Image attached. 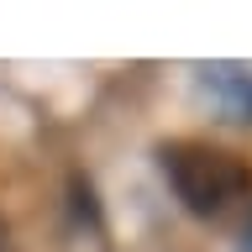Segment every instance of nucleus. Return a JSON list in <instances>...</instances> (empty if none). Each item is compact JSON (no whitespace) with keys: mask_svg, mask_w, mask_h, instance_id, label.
Segmentation results:
<instances>
[{"mask_svg":"<svg viewBox=\"0 0 252 252\" xmlns=\"http://www.w3.org/2000/svg\"><path fill=\"white\" fill-rule=\"evenodd\" d=\"M0 252H11V226L0 220Z\"/></svg>","mask_w":252,"mask_h":252,"instance_id":"f03ea898","label":"nucleus"},{"mask_svg":"<svg viewBox=\"0 0 252 252\" xmlns=\"http://www.w3.org/2000/svg\"><path fill=\"white\" fill-rule=\"evenodd\" d=\"M163 173H168L173 194L184 200L189 216H226L252 194L247 158L210 147V142H168L163 147Z\"/></svg>","mask_w":252,"mask_h":252,"instance_id":"f257e3e1","label":"nucleus"}]
</instances>
